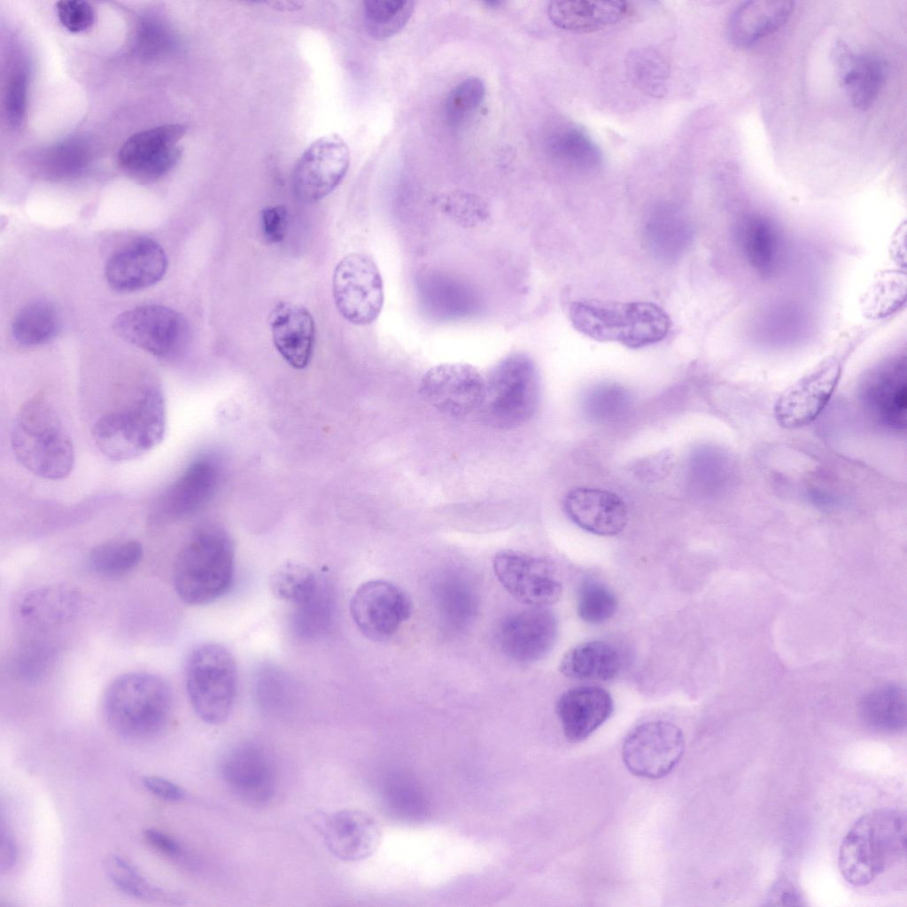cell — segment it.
Masks as SVG:
<instances>
[{
	"label": "cell",
	"instance_id": "obj_37",
	"mask_svg": "<svg viewBox=\"0 0 907 907\" xmlns=\"http://www.w3.org/2000/svg\"><path fill=\"white\" fill-rule=\"evenodd\" d=\"M627 75L643 93L663 97L667 92L670 67L666 58L650 47L631 50L625 59Z\"/></svg>",
	"mask_w": 907,
	"mask_h": 907
},
{
	"label": "cell",
	"instance_id": "obj_54",
	"mask_svg": "<svg viewBox=\"0 0 907 907\" xmlns=\"http://www.w3.org/2000/svg\"><path fill=\"white\" fill-rule=\"evenodd\" d=\"M18 849L11 833L1 826L0 870L10 871L16 864Z\"/></svg>",
	"mask_w": 907,
	"mask_h": 907
},
{
	"label": "cell",
	"instance_id": "obj_25",
	"mask_svg": "<svg viewBox=\"0 0 907 907\" xmlns=\"http://www.w3.org/2000/svg\"><path fill=\"white\" fill-rule=\"evenodd\" d=\"M268 324L274 345L283 359L295 369L306 368L315 343L311 313L300 304L281 301L271 310Z\"/></svg>",
	"mask_w": 907,
	"mask_h": 907
},
{
	"label": "cell",
	"instance_id": "obj_5",
	"mask_svg": "<svg viewBox=\"0 0 907 907\" xmlns=\"http://www.w3.org/2000/svg\"><path fill=\"white\" fill-rule=\"evenodd\" d=\"M904 812L884 809L862 816L845 835L839 851V869L855 886H864L899 863L906 854Z\"/></svg>",
	"mask_w": 907,
	"mask_h": 907
},
{
	"label": "cell",
	"instance_id": "obj_4",
	"mask_svg": "<svg viewBox=\"0 0 907 907\" xmlns=\"http://www.w3.org/2000/svg\"><path fill=\"white\" fill-rule=\"evenodd\" d=\"M102 709L115 734L129 740H144L159 735L168 725L174 709L173 692L159 676L128 672L108 685Z\"/></svg>",
	"mask_w": 907,
	"mask_h": 907
},
{
	"label": "cell",
	"instance_id": "obj_36",
	"mask_svg": "<svg viewBox=\"0 0 907 907\" xmlns=\"http://www.w3.org/2000/svg\"><path fill=\"white\" fill-rule=\"evenodd\" d=\"M547 149L555 161L571 170L589 173L597 170L602 163L597 144L575 128L554 132L547 140Z\"/></svg>",
	"mask_w": 907,
	"mask_h": 907
},
{
	"label": "cell",
	"instance_id": "obj_40",
	"mask_svg": "<svg viewBox=\"0 0 907 907\" xmlns=\"http://www.w3.org/2000/svg\"><path fill=\"white\" fill-rule=\"evenodd\" d=\"M415 4L410 0L364 1V22L368 34L378 40L398 34L411 18Z\"/></svg>",
	"mask_w": 907,
	"mask_h": 907
},
{
	"label": "cell",
	"instance_id": "obj_13",
	"mask_svg": "<svg viewBox=\"0 0 907 907\" xmlns=\"http://www.w3.org/2000/svg\"><path fill=\"white\" fill-rule=\"evenodd\" d=\"M410 597L398 585L385 580L360 585L350 602V613L360 633L373 641L391 638L409 619Z\"/></svg>",
	"mask_w": 907,
	"mask_h": 907
},
{
	"label": "cell",
	"instance_id": "obj_11",
	"mask_svg": "<svg viewBox=\"0 0 907 907\" xmlns=\"http://www.w3.org/2000/svg\"><path fill=\"white\" fill-rule=\"evenodd\" d=\"M113 329L125 341L163 359L180 355L190 340L186 319L175 310L159 305L123 312L113 322Z\"/></svg>",
	"mask_w": 907,
	"mask_h": 907
},
{
	"label": "cell",
	"instance_id": "obj_45",
	"mask_svg": "<svg viewBox=\"0 0 907 907\" xmlns=\"http://www.w3.org/2000/svg\"><path fill=\"white\" fill-rule=\"evenodd\" d=\"M618 601L614 592L605 584L588 579L580 585L577 599L578 616L589 624H601L616 612Z\"/></svg>",
	"mask_w": 907,
	"mask_h": 907
},
{
	"label": "cell",
	"instance_id": "obj_42",
	"mask_svg": "<svg viewBox=\"0 0 907 907\" xmlns=\"http://www.w3.org/2000/svg\"><path fill=\"white\" fill-rule=\"evenodd\" d=\"M322 578L308 567L286 562L274 572L271 586L275 594L293 607L310 598L318 589Z\"/></svg>",
	"mask_w": 907,
	"mask_h": 907
},
{
	"label": "cell",
	"instance_id": "obj_41",
	"mask_svg": "<svg viewBox=\"0 0 907 907\" xmlns=\"http://www.w3.org/2000/svg\"><path fill=\"white\" fill-rule=\"evenodd\" d=\"M334 608L331 589L322 580L316 592L306 601L294 606L292 629L300 638L321 635L330 624Z\"/></svg>",
	"mask_w": 907,
	"mask_h": 907
},
{
	"label": "cell",
	"instance_id": "obj_12",
	"mask_svg": "<svg viewBox=\"0 0 907 907\" xmlns=\"http://www.w3.org/2000/svg\"><path fill=\"white\" fill-rule=\"evenodd\" d=\"M492 568L504 589L523 604L547 607L555 603L562 593L554 566L544 558L505 549L495 554Z\"/></svg>",
	"mask_w": 907,
	"mask_h": 907
},
{
	"label": "cell",
	"instance_id": "obj_39",
	"mask_svg": "<svg viewBox=\"0 0 907 907\" xmlns=\"http://www.w3.org/2000/svg\"><path fill=\"white\" fill-rule=\"evenodd\" d=\"M58 329V316L54 306L45 300L27 304L15 315L12 331L15 340L26 346L49 342Z\"/></svg>",
	"mask_w": 907,
	"mask_h": 907
},
{
	"label": "cell",
	"instance_id": "obj_44",
	"mask_svg": "<svg viewBox=\"0 0 907 907\" xmlns=\"http://www.w3.org/2000/svg\"><path fill=\"white\" fill-rule=\"evenodd\" d=\"M56 655L53 643L43 636H27L14 655L15 671L26 681H38L50 670Z\"/></svg>",
	"mask_w": 907,
	"mask_h": 907
},
{
	"label": "cell",
	"instance_id": "obj_43",
	"mask_svg": "<svg viewBox=\"0 0 907 907\" xmlns=\"http://www.w3.org/2000/svg\"><path fill=\"white\" fill-rule=\"evenodd\" d=\"M105 871L112 883L125 895L146 901L167 898L159 888L151 885L128 860L118 854L107 857Z\"/></svg>",
	"mask_w": 907,
	"mask_h": 907
},
{
	"label": "cell",
	"instance_id": "obj_51",
	"mask_svg": "<svg viewBox=\"0 0 907 907\" xmlns=\"http://www.w3.org/2000/svg\"><path fill=\"white\" fill-rule=\"evenodd\" d=\"M288 213L282 205H271L261 212V229L265 239L271 244L281 242L286 234Z\"/></svg>",
	"mask_w": 907,
	"mask_h": 907
},
{
	"label": "cell",
	"instance_id": "obj_3",
	"mask_svg": "<svg viewBox=\"0 0 907 907\" xmlns=\"http://www.w3.org/2000/svg\"><path fill=\"white\" fill-rule=\"evenodd\" d=\"M235 574V547L221 525L208 523L195 530L181 547L173 569L179 598L190 605H205L225 595Z\"/></svg>",
	"mask_w": 907,
	"mask_h": 907
},
{
	"label": "cell",
	"instance_id": "obj_16",
	"mask_svg": "<svg viewBox=\"0 0 907 907\" xmlns=\"http://www.w3.org/2000/svg\"><path fill=\"white\" fill-rule=\"evenodd\" d=\"M485 386V378L472 365L446 362L430 368L422 375L419 393L438 412L461 417L478 409Z\"/></svg>",
	"mask_w": 907,
	"mask_h": 907
},
{
	"label": "cell",
	"instance_id": "obj_28",
	"mask_svg": "<svg viewBox=\"0 0 907 907\" xmlns=\"http://www.w3.org/2000/svg\"><path fill=\"white\" fill-rule=\"evenodd\" d=\"M839 83L850 99L852 105L864 111L877 99L886 78V63L872 54L851 51L843 43H838L833 54Z\"/></svg>",
	"mask_w": 907,
	"mask_h": 907
},
{
	"label": "cell",
	"instance_id": "obj_50",
	"mask_svg": "<svg viewBox=\"0 0 907 907\" xmlns=\"http://www.w3.org/2000/svg\"><path fill=\"white\" fill-rule=\"evenodd\" d=\"M56 5L60 23L70 32L79 33L85 31L94 23L95 13L88 2L62 0L58 2Z\"/></svg>",
	"mask_w": 907,
	"mask_h": 907
},
{
	"label": "cell",
	"instance_id": "obj_8",
	"mask_svg": "<svg viewBox=\"0 0 907 907\" xmlns=\"http://www.w3.org/2000/svg\"><path fill=\"white\" fill-rule=\"evenodd\" d=\"M236 685V664L228 648L205 643L190 653L185 669L186 691L194 712L202 721L220 725L228 719Z\"/></svg>",
	"mask_w": 907,
	"mask_h": 907
},
{
	"label": "cell",
	"instance_id": "obj_9",
	"mask_svg": "<svg viewBox=\"0 0 907 907\" xmlns=\"http://www.w3.org/2000/svg\"><path fill=\"white\" fill-rule=\"evenodd\" d=\"M333 298L339 314L355 325H368L379 316L384 305V283L374 260L354 252L336 266Z\"/></svg>",
	"mask_w": 907,
	"mask_h": 907
},
{
	"label": "cell",
	"instance_id": "obj_21",
	"mask_svg": "<svg viewBox=\"0 0 907 907\" xmlns=\"http://www.w3.org/2000/svg\"><path fill=\"white\" fill-rule=\"evenodd\" d=\"M185 130L180 124H166L134 134L119 151L120 167L141 179L165 175L181 159L177 143Z\"/></svg>",
	"mask_w": 907,
	"mask_h": 907
},
{
	"label": "cell",
	"instance_id": "obj_1",
	"mask_svg": "<svg viewBox=\"0 0 907 907\" xmlns=\"http://www.w3.org/2000/svg\"><path fill=\"white\" fill-rule=\"evenodd\" d=\"M167 424L166 402L160 384L143 380L120 405L100 415L91 435L95 446L107 459H136L162 441Z\"/></svg>",
	"mask_w": 907,
	"mask_h": 907
},
{
	"label": "cell",
	"instance_id": "obj_47",
	"mask_svg": "<svg viewBox=\"0 0 907 907\" xmlns=\"http://www.w3.org/2000/svg\"><path fill=\"white\" fill-rule=\"evenodd\" d=\"M89 151L79 141H67L47 154L45 169L54 178H70L79 174L88 164Z\"/></svg>",
	"mask_w": 907,
	"mask_h": 907
},
{
	"label": "cell",
	"instance_id": "obj_19",
	"mask_svg": "<svg viewBox=\"0 0 907 907\" xmlns=\"http://www.w3.org/2000/svg\"><path fill=\"white\" fill-rule=\"evenodd\" d=\"M271 758L262 745L244 741L224 753L220 774L243 801L253 805L264 804L275 791V773Z\"/></svg>",
	"mask_w": 907,
	"mask_h": 907
},
{
	"label": "cell",
	"instance_id": "obj_48",
	"mask_svg": "<svg viewBox=\"0 0 907 907\" xmlns=\"http://www.w3.org/2000/svg\"><path fill=\"white\" fill-rule=\"evenodd\" d=\"M173 36L167 27L154 19L141 21L137 27L136 47L145 57H155L168 51Z\"/></svg>",
	"mask_w": 907,
	"mask_h": 907
},
{
	"label": "cell",
	"instance_id": "obj_7",
	"mask_svg": "<svg viewBox=\"0 0 907 907\" xmlns=\"http://www.w3.org/2000/svg\"><path fill=\"white\" fill-rule=\"evenodd\" d=\"M485 380V393L477 409L485 423L510 430L533 417L539 403L540 381L529 355L521 352L508 354Z\"/></svg>",
	"mask_w": 907,
	"mask_h": 907
},
{
	"label": "cell",
	"instance_id": "obj_55",
	"mask_svg": "<svg viewBox=\"0 0 907 907\" xmlns=\"http://www.w3.org/2000/svg\"><path fill=\"white\" fill-rule=\"evenodd\" d=\"M485 4H487L488 5H491V6H498L500 4V1H486Z\"/></svg>",
	"mask_w": 907,
	"mask_h": 907
},
{
	"label": "cell",
	"instance_id": "obj_6",
	"mask_svg": "<svg viewBox=\"0 0 907 907\" xmlns=\"http://www.w3.org/2000/svg\"><path fill=\"white\" fill-rule=\"evenodd\" d=\"M569 316L572 326L583 335L632 349L662 341L671 328L668 314L647 301L579 299L570 305Z\"/></svg>",
	"mask_w": 907,
	"mask_h": 907
},
{
	"label": "cell",
	"instance_id": "obj_46",
	"mask_svg": "<svg viewBox=\"0 0 907 907\" xmlns=\"http://www.w3.org/2000/svg\"><path fill=\"white\" fill-rule=\"evenodd\" d=\"M485 96V84L477 76H469L460 81L447 93L444 103L446 121L459 126L467 120L482 105Z\"/></svg>",
	"mask_w": 907,
	"mask_h": 907
},
{
	"label": "cell",
	"instance_id": "obj_22",
	"mask_svg": "<svg viewBox=\"0 0 907 907\" xmlns=\"http://www.w3.org/2000/svg\"><path fill=\"white\" fill-rule=\"evenodd\" d=\"M82 607L81 593L69 585L34 587L19 599L15 614L29 636H43L74 620Z\"/></svg>",
	"mask_w": 907,
	"mask_h": 907
},
{
	"label": "cell",
	"instance_id": "obj_38",
	"mask_svg": "<svg viewBox=\"0 0 907 907\" xmlns=\"http://www.w3.org/2000/svg\"><path fill=\"white\" fill-rule=\"evenodd\" d=\"M143 554V546L136 539H112L91 549L88 565L101 577L118 578L134 570L141 562Z\"/></svg>",
	"mask_w": 907,
	"mask_h": 907
},
{
	"label": "cell",
	"instance_id": "obj_23",
	"mask_svg": "<svg viewBox=\"0 0 907 907\" xmlns=\"http://www.w3.org/2000/svg\"><path fill=\"white\" fill-rule=\"evenodd\" d=\"M167 258L163 248L151 238L128 244L106 262L105 275L117 291L132 292L155 284L165 275Z\"/></svg>",
	"mask_w": 907,
	"mask_h": 907
},
{
	"label": "cell",
	"instance_id": "obj_29",
	"mask_svg": "<svg viewBox=\"0 0 907 907\" xmlns=\"http://www.w3.org/2000/svg\"><path fill=\"white\" fill-rule=\"evenodd\" d=\"M793 10L788 1L743 2L729 16L727 39L735 47L748 48L781 28Z\"/></svg>",
	"mask_w": 907,
	"mask_h": 907
},
{
	"label": "cell",
	"instance_id": "obj_24",
	"mask_svg": "<svg viewBox=\"0 0 907 907\" xmlns=\"http://www.w3.org/2000/svg\"><path fill=\"white\" fill-rule=\"evenodd\" d=\"M321 833L329 851L347 862L372 856L382 837L381 827L373 816L350 809L327 815L322 823Z\"/></svg>",
	"mask_w": 907,
	"mask_h": 907
},
{
	"label": "cell",
	"instance_id": "obj_27",
	"mask_svg": "<svg viewBox=\"0 0 907 907\" xmlns=\"http://www.w3.org/2000/svg\"><path fill=\"white\" fill-rule=\"evenodd\" d=\"M555 710L566 739L578 742L588 738L611 716L613 699L601 686H575L559 696Z\"/></svg>",
	"mask_w": 907,
	"mask_h": 907
},
{
	"label": "cell",
	"instance_id": "obj_32",
	"mask_svg": "<svg viewBox=\"0 0 907 907\" xmlns=\"http://www.w3.org/2000/svg\"><path fill=\"white\" fill-rule=\"evenodd\" d=\"M623 665L624 656L617 647L603 640H590L568 650L559 671L575 679L608 681L619 674Z\"/></svg>",
	"mask_w": 907,
	"mask_h": 907
},
{
	"label": "cell",
	"instance_id": "obj_30",
	"mask_svg": "<svg viewBox=\"0 0 907 907\" xmlns=\"http://www.w3.org/2000/svg\"><path fill=\"white\" fill-rule=\"evenodd\" d=\"M692 226L686 213L669 202L656 204L644 228L648 250L657 259L671 262L680 258L692 239Z\"/></svg>",
	"mask_w": 907,
	"mask_h": 907
},
{
	"label": "cell",
	"instance_id": "obj_15",
	"mask_svg": "<svg viewBox=\"0 0 907 907\" xmlns=\"http://www.w3.org/2000/svg\"><path fill=\"white\" fill-rule=\"evenodd\" d=\"M350 165V151L337 135L322 136L311 143L297 161L292 173L296 197L306 203L330 194L344 179Z\"/></svg>",
	"mask_w": 907,
	"mask_h": 907
},
{
	"label": "cell",
	"instance_id": "obj_53",
	"mask_svg": "<svg viewBox=\"0 0 907 907\" xmlns=\"http://www.w3.org/2000/svg\"><path fill=\"white\" fill-rule=\"evenodd\" d=\"M143 835L146 841L154 849L167 857H176L182 853L180 844L174 839L158 829L149 828L144 831Z\"/></svg>",
	"mask_w": 907,
	"mask_h": 907
},
{
	"label": "cell",
	"instance_id": "obj_52",
	"mask_svg": "<svg viewBox=\"0 0 907 907\" xmlns=\"http://www.w3.org/2000/svg\"><path fill=\"white\" fill-rule=\"evenodd\" d=\"M144 787L161 800L178 802L184 797V791L175 783L159 776L143 777Z\"/></svg>",
	"mask_w": 907,
	"mask_h": 907
},
{
	"label": "cell",
	"instance_id": "obj_31",
	"mask_svg": "<svg viewBox=\"0 0 907 907\" xmlns=\"http://www.w3.org/2000/svg\"><path fill=\"white\" fill-rule=\"evenodd\" d=\"M737 239L749 265L764 275H771L779 266L783 238L777 225L764 215L752 213L737 224Z\"/></svg>",
	"mask_w": 907,
	"mask_h": 907
},
{
	"label": "cell",
	"instance_id": "obj_26",
	"mask_svg": "<svg viewBox=\"0 0 907 907\" xmlns=\"http://www.w3.org/2000/svg\"><path fill=\"white\" fill-rule=\"evenodd\" d=\"M563 506L573 523L596 535H616L627 524L628 511L624 501L607 490L575 488L566 495Z\"/></svg>",
	"mask_w": 907,
	"mask_h": 907
},
{
	"label": "cell",
	"instance_id": "obj_10",
	"mask_svg": "<svg viewBox=\"0 0 907 907\" xmlns=\"http://www.w3.org/2000/svg\"><path fill=\"white\" fill-rule=\"evenodd\" d=\"M222 468L221 460L213 453L196 457L156 499L150 511V522L167 524L204 508L217 492Z\"/></svg>",
	"mask_w": 907,
	"mask_h": 907
},
{
	"label": "cell",
	"instance_id": "obj_34",
	"mask_svg": "<svg viewBox=\"0 0 907 907\" xmlns=\"http://www.w3.org/2000/svg\"><path fill=\"white\" fill-rule=\"evenodd\" d=\"M433 593L439 618L446 628L460 632L473 622L477 598L465 577L454 571L443 573L434 584Z\"/></svg>",
	"mask_w": 907,
	"mask_h": 907
},
{
	"label": "cell",
	"instance_id": "obj_18",
	"mask_svg": "<svg viewBox=\"0 0 907 907\" xmlns=\"http://www.w3.org/2000/svg\"><path fill=\"white\" fill-rule=\"evenodd\" d=\"M860 398L868 415L880 426L893 431L906 428L907 366L895 357L874 368L864 379Z\"/></svg>",
	"mask_w": 907,
	"mask_h": 907
},
{
	"label": "cell",
	"instance_id": "obj_49",
	"mask_svg": "<svg viewBox=\"0 0 907 907\" xmlns=\"http://www.w3.org/2000/svg\"><path fill=\"white\" fill-rule=\"evenodd\" d=\"M27 78L24 70L16 71L11 77L4 99L5 113L12 127L24 120L27 109Z\"/></svg>",
	"mask_w": 907,
	"mask_h": 907
},
{
	"label": "cell",
	"instance_id": "obj_33",
	"mask_svg": "<svg viewBox=\"0 0 907 907\" xmlns=\"http://www.w3.org/2000/svg\"><path fill=\"white\" fill-rule=\"evenodd\" d=\"M628 12L622 1H552L547 15L558 27L574 32H593L615 24Z\"/></svg>",
	"mask_w": 907,
	"mask_h": 907
},
{
	"label": "cell",
	"instance_id": "obj_35",
	"mask_svg": "<svg viewBox=\"0 0 907 907\" xmlns=\"http://www.w3.org/2000/svg\"><path fill=\"white\" fill-rule=\"evenodd\" d=\"M858 713L863 723L874 731L902 732L907 724L905 690L893 684L876 687L861 699Z\"/></svg>",
	"mask_w": 907,
	"mask_h": 907
},
{
	"label": "cell",
	"instance_id": "obj_14",
	"mask_svg": "<svg viewBox=\"0 0 907 907\" xmlns=\"http://www.w3.org/2000/svg\"><path fill=\"white\" fill-rule=\"evenodd\" d=\"M684 751V736L674 724L654 720L635 727L626 737L622 756L636 776L659 779L678 763Z\"/></svg>",
	"mask_w": 907,
	"mask_h": 907
},
{
	"label": "cell",
	"instance_id": "obj_17",
	"mask_svg": "<svg viewBox=\"0 0 907 907\" xmlns=\"http://www.w3.org/2000/svg\"><path fill=\"white\" fill-rule=\"evenodd\" d=\"M841 369L838 357H828L783 391L773 408L777 422L781 427L795 429L813 422L830 400Z\"/></svg>",
	"mask_w": 907,
	"mask_h": 907
},
{
	"label": "cell",
	"instance_id": "obj_2",
	"mask_svg": "<svg viewBox=\"0 0 907 907\" xmlns=\"http://www.w3.org/2000/svg\"><path fill=\"white\" fill-rule=\"evenodd\" d=\"M10 443L20 466L42 479L62 480L74 469L73 440L43 393H35L20 405L12 420Z\"/></svg>",
	"mask_w": 907,
	"mask_h": 907
},
{
	"label": "cell",
	"instance_id": "obj_20",
	"mask_svg": "<svg viewBox=\"0 0 907 907\" xmlns=\"http://www.w3.org/2000/svg\"><path fill=\"white\" fill-rule=\"evenodd\" d=\"M558 632L554 614L545 607H533L507 616L496 632L501 651L511 660L531 663L553 648Z\"/></svg>",
	"mask_w": 907,
	"mask_h": 907
}]
</instances>
